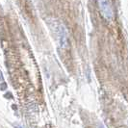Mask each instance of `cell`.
<instances>
[{
	"label": "cell",
	"mask_w": 128,
	"mask_h": 128,
	"mask_svg": "<svg viewBox=\"0 0 128 128\" xmlns=\"http://www.w3.org/2000/svg\"><path fill=\"white\" fill-rule=\"evenodd\" d=\"M98 5H99V9H100V12L103 16L108 19L112 18L113 12H112V8L109 4V1L108 0H98Z\"/></svg>",
	"instance_id": "6da1fadb"
},
{
	"label": "cell",
	"mask_w": 128,
	"mask_h": 128,
	"mask_svg": "<svg viewBox=\"0 0 128 128\" xmlns=\"http://www.w3.org/2000/svg\"><path fill=\"white\" fill-rule=\"evenodd\" d=\"M16 128H21V127H19V126H18V127H16Z\"/></svg>",
	"instance_id": "7a4b0ae2"
}]
</instances>
